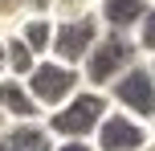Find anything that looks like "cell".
Returning a JSON list of instances; mask_svg holds the SVG:
<instances>
[{"instance_id":"cell-1","label":"cell","mask_w":155,"mask_h":151,"mask_svg":"<svg viewBox=\"0 0 155 151\" xmlns=\"http://www.w3.org/2000/svg\"><path fill=\"white\" fill-rule=\"evenodd\" d=\"M139 61L143 57H139V45H135L131 33H106L102 29L98 41H94V49L86 53V61L78 65V74H82L86 90H102V94H106V90Z\"/></svg>"},{"instance_id":"cell-2","label":"cell","mask_w":155,"mask_h":151,"mask_svg":"<svg viewBox=\"0 0 155 151\" xmlns=\"http://www.w3.org/2000/svg\"><path fill=\"white\" fill-rule=\"evenodd\" d=\"M110 114V98L102 90H78L70 102H61L57 110L45 114V131L53 139H94L98 123Z\"/></svg>"},{"instance_id":"cell-3","label":"cell","mask_w":155,"mask_h":151,"mask_svg":"<svg viewBox=\"0 0 155 151\" xmlns=\"http://www.w3.org/2000/svg\"><path fill=\"white\" fill-rule=\"evenodd\" d=\"M25 86H29L33 102L41 106V114H49V110H57L61 102H70L78 90H82V74H78L74 65L53 61V57H41V61L33 65V74L25 78Z\"/></svg>"},{"instance_id":"cell-4","label":"cell","mask_w":155,"mask_h":151,"mask_svg":"<svg viewBox=\"0 0 155 151\" xmlns=\"http://www.w3.org/2000/svg\"><path fill=\"white\" fill-rule=\"evenodd\" d=\"M106 98H110L114 110H123V114H131V119L155 127V78H151L147 61L131 65V70L106 90Z\"/></svg>"},{"instance_id":"cell-5","label":"cell","mask_w":155,"mask_h":151,"mask_svg":"<svg viewBox=\"0 0 155 151\" xmlns=\"http://www.w3.org/2000/svg\"><path fill=\"white\" fill-rule=\"evenodd\" d=\"M98 33H102V25H98V16H82V21H65V25H53V49H49V57L53 61H61V65H82L86 61V53L94 49V41H98Z\"/></svg>"},{"instance_id":"cell-6","label":"cell","mask_w":155,"mask_h":151,"mask_svg":"<svg viewBox=\"0 0 155 151\" xmlns=\"http://www.w3.org/2000/svg\"><path fill=\"white\" fill-rule=\"evenodd\" d=\"M151 127L139 119H131V114L114 110L110 106V114L98 123V131H94V151H143V143H147Z\"/></svg>"},{"instance_id":"cell-7","label":"cell","mask_w":155,"mask_h":151,"mask_svg":"<svg viewBox=\"0 0 155 151\" xmlns=\"http://www.w3.org/2000/svg\"><path fill=\"white\" fill-rule=\"evenodd\" d=\"M155 0H94V16L106 33H131L139 29V21L147 16V8Z\"/></svg>"},{"instance_id":"cell-8","label":"cell","mask_w":155,"mask_h":151,"mask_svg":"<svg viewBox=\"0 0 155 151\" xmlns=\"http://www.w3.org/2000/svg\"><path fill=\"white\" fill-rule=\"evenodd\" d=\"M0 114L8 119V127L12 123H41L45 119L21 78H0Z\"/></svg>"},{"instance_id":"cell-9","label":"cell","mask_w":155,"mask_h":151,"mask_svg":"<svg viewBox=\"0 0 155 151\" xmlns=\"http://www.w3.org/2000/svg\"><path fill=\"white\" fill-rule=\"evenodd\" d=\"M16 37H21L25 45H29V53L41 61V57H49V49H53V21H49V16H29V21L16 29Z\"/></svg>"},{"instance_id":"cell-10","label":"cell","mask_w":155,"mask_h":151,"mask_svg":"<svg viewBox=\"0 0 155 151\" xmlns=\"http://www.w3.org/2000/svg\"><path fill=\"white\" fill-rule=\"evenodd\" d=\"M4 65H8V74H4V78H21V82L29 78V74H33V65H37V57L29 53V45H25L16 33H12V37H4Z\"/></svg>"},{"instance_id":"cell-11","label":"cell","mask_w":155,"mask_h":151,"mask_svg":"<svg viewBox=\"0 0 155 151\" xmlns=\"http://www.w3.org/2000/svg\"><path fill=\"white\" fill-rule=\"evenodd\" d=\"M29 16H33L29 0H0V37H12Z\"/></svg>"},{"instance_id":"cell-12","label":"cell","mask_w":155,"mask_h":151,"mask_svg":"<svg viewBox=\"0 0 155 151\" xmlns=\"http://www.w3.org/2000/svg\"><path fill=\"white\" fill-rule=\"evenodd\" d=\"M94 12V0H53L49 4V21L65 25V21H82V16Z\"/></svg>"},{"instance_id":"cell-13","label":"cell","mask_w":155,"mask_h":151,"mask_svg":"<svg viewBox=\"0 0 155 151\" xmlns=\"http://www.w3.org/2000/svg\"><path fill=\"white\" fill-rule=\"evenodd\" d=\"M135 45H139V57H155V4L147 8V16L135 29Z\"/></svg>"},{"instance_id":"cell-14","label":"cell","mask_w":155,"mask_h":151,"mask_svg":"<svg viewBox=\"0 0 155 151\" xmlns=\"http://www.w3.org/2000/svg\"><path fill=\"white\" fill-rule=\"evenodd\" d=\"M53 151H94L90 139H53Z\"/></svg>"},{"instance_id":"cell-15","label":"cell","mask_w":155,"mask_h":151,"mask_svg":"<svg viewBox=\"0 0 155 151\" xmlns=\"http://www.w3.org/2000/svg\"><path fill=\"white\" fill-rule=\"evenodd\" d=\"M49 4H53V0H29L33 16H49Z\"/></svg>"},{"instance_id":"cell-16","label":"cell","mask_w":155,"mask_h":151,"mask_svg":"<svg viewBox=\"0 0 155 151\" xmlns=\"http://www.w3.org/2000/svg\"><path fill=\"white\" fill-rule=\"evenodd\" d=\"M8 74V65H4V37H0V78Z\"/></svg>"},{"instance_id":"cell-17","label":"cell","mask_w":155,"mask_h":151,"mask_svg":"<svg viewBox=\"0 0 155 151\" xmlns=\"http://www.w3.org/2000/svg\"><path fill=\"white\" fill-rule=\"evenodd\" d=\"M143 151H155V127H151V135H147V143H143Z\"/></svg>"},{"instance_id":"cell-18","label":"cell","mask_w":155,"mask_h":151,"mask_svg":"<svg viewBox=\"0 0 155 151\" xmlns=\"http://www.w3.org/2000/svg\"><path fill=\"white\" fill-rule=\"evenodd\" d=\"M4 131H8V119H4V114H0V135H4Z\"/></svg>"},{"instance_id":"cell-19","label":"cell","mask_w":155,"mask_h":151,"mask_svg":"<svg viewBox=\"0 0 155 151\" xmlns=\"http://www.w3.org/2000/svg\"><path fill=\"white\" fill-rule=\"evenodd\" d=\"M147 70H151V78H155V57H147Z\"/></svg>"}]
</instances>
